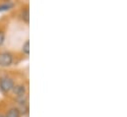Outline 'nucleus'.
Instances as JSON below:
<instances>
[{
	"mask_svg": "<svg viewBox=\"0 0 127 117\" xmlns=\"http://www.w3.org/2000/svg\"><path fill=\"white\" fill-rule=\"evenodd\" d=\"M4 40H5V33L3 31H0V46L4 43Z\"/></svg>",
	"mask_w": 127,
	"mask_h": 117,
	"instance_id": "nucleus-8",
	"label": "nucleus"
},
{
	"mask_svg": "<svg viewBox=\"0 0 127 117\" xmlns=\"http://www.w3.org/2000/svg\"><path fill=\"white\" fill-rule=\"evenodd\" d=\"M0 117H5L4 115H2V114H0Z\"/></svg>",
	"mask_w": 127,
	"mask_h": 117,
	"instance_id": "nucleus-9",
	"label": "nucleus"
},
{
	"mask_svg": "<svg viewBox=\"0 0 127 117\" xmlns=\"http://www.w3.org/2000/svg\"><path fill=\"white\" fill-rule=\"evenodd\" d=\"M14 86H15V83L12 78L7 77V76L0 78V90L2 92H4V93L10 92L13 89Z\"/></svg>",
	"mask_w": 127,
	"mask_h": 117,
	"instance_id": "nucleus-1",
	"label": "nucleus"
},
{
	"mask_svg": "<svg viewBox=\"0 0 127 117\" xmlns=\"http://www.w3.org/2000/svg\"><path fill=\"white\" fill-rule=\"evenodd\" d=\"M14 7V4L10 1L8 2H4V3H1L0 4V12H3V11H8L10 9H12Z\"/></svg>",
	"mask_w": 127,
	"mask_h": 117,
	"instance_id": "nucleus-6",
	"label": "nucleus"
},
{
	"mask_svg": "<svg viewBox=\"0 0 127 117\" xmlns=\"http://www.w3.org/2000/svg\"><path fill=\"white\" fill-rule=\"evenodd\" d=\"M21 17H22V20H23L26 24H29V21H30V11H29V7H26V8L22 11Z\"/></svg>",
	"mask_w": 127,
	"mask_h": 117,
	"instance_id": "nucleus-5",
	"label": "nucleus"
},
{
	"mask_svg": "<svg viewBox=\"0 0 127 117\" xmlns=\"http://www.w3.org/2000/svg\"><path fill=\"white\" fill-rule=\"evenodd\" d=\"M22 51H23V53L26 54L27 56L30 54V40H29V39H27V40L25 41V43L23 44V46H22Z\"/></svg>",
	"mask_w": 127,
	"mask_h": 117,
	"instance_id": "nucleus-7",
	"label": "nucleus"
},
{
	"mask_svg": "<svg viewBox=\"0 0 127 117\" xmlns=\"http://www.w3.org/2000/svg\"><path fill=\"white\" fill-rule=\"evenodd\" d=\"M5 117H21V113L17 107H13V108H10L8 110Z\"/></svg>",
	"mask_w": 127,
	"mask_h": 117,
	"instance_id": "nucleus-4",
	"label": "nucleus"
},
{
	"mask_svg": "<svg viewBox=\"0 0 127 117\" xmlns=\"http://www.w3.org/2000/svg\"><path fill=\"white\" fill-rule=\"evenodd\" d=\"M12 91H13L14 95L17 96V99H20V98L25 97L27 88H26V87L24 85H16V86H14Z\"/></svg>",
	"mask_w": 127,
	"mask_h": 117,
	"instance_id": "nucleus-3",
	"label": "nucleus"
},
{
	"mask_svg": "<svg viewBox=\"0 0 127 117\" xmlns=\"http://www.w3.org/2000/svg\"><path fill=\"white\" fill-rule=\"evenodd\" d=\"M13 64V55L10 52H0V67H9Z\"/></svg>",
	"mask_w": 127,
	"mask_h": 117,
	"instance_id": "nucleus-2",
	"label": "nucleus"
}]
</instances>
